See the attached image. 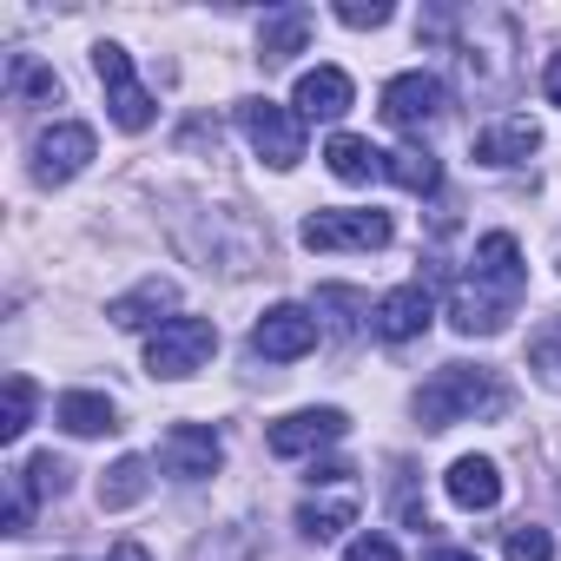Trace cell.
Segmentation results:
<instances>
[{
  "mask_svg": "<svg viewBox=\"0 0 561 561\" xmlns=\"http://www.w3.org/2000/svg\"><path fill=\"white\" fill-rule=\"evenodd\" d=\"M324 159H331V172H337L344 185H370V179L383 172V152H377L370 139H357V133H337V139L324 146Z\"/></svg>",
  "mask_w": 561,
  "mask_h": 561,
  "instance_id": "20",
  "label": "cell"
},
{
  "mask_svg": "<svg viewBox=\"0 0 561 561\" xmlns=\"http://www.w3.org/2000/svg\"><path fill=\"white\" fill-rule=\"evenodd\" d=\"M27 423H34V377H8V416H0V436L8 443H21L27 436Z\"/></svg>",
  "mask_w": 561,
  "mask_h": 561,
  "instance_id": "25",
  "label": "cell"
},
{
  "mask_svg": "<svg viewBox=\"0 0 561 561\" xmlns=\"http://www.w3.org/2000/svg\"><path fill=\"white\" fill-rule=\"evenodd\" d=\"M337 21H344V27H383V21H390V8H383V0H344Z\"/></svg>",
  "mask_w": 561,
  "mask_h": 561,
  "instance_id": "29",
  "label": "cell"
},
{
  "mask_svg": "<svg viewBox=\"0 0 561 561\" xmlns=\"http://www.w3.org/2000/svg\"><path fill=\"white\" fill-rule=\"evenodd\" d=\"M54 416H60L67 436H106V430H119V410H113V397H100V390H67V397L54 403Z\"/></svg>",
  "mask_w": 561,
  "mask_h": 561,
  "instance_id": "19",
  "label": "cell"
},
{
  "mask_svg": "<svg viewBox=\"0 0 561 561\" xmlns=\"http://www.w3.org/2000/svg\"><path fill=\"white\" fill-rule=\"evenodd\" d=\"M357 508H364V495H357V482H344L337 495H311L305 508H298V528H305V541H331V535H344L351 522H357Z\"/></svg>",
  "mask_w": 561,
  "mask_h": 561,
  "instance_id": "18",
  "label": "cell"
},
{
  "mask_svg": "<svg viewBox=\"0 0 561 561\" xmlns=\"http://www.w3.org/2000/svg\"><path fill=\"white\" fill-rule=\"evenodd\" d=\"M528 364L541 370V383H548V390H561V318H554V324H541V331L528 337Z\"/></svg>",
  "mask_w": 561,
  "mask_h": 561,
  "instance_id": "26",
  "label": "cell"
},
{
  "mask_svg": "<svg viewBox=\"0 0 561 561\" xmlns=\"http://www.w3.org/2000/svg\"><path fill=\"white\" fill-rule=\"evenodd\" d=\"M344 561H403V554H397L390 535H357V541L344 548Z\"/></svg>",
  "mask_w": 561,
  "mask_h": 561,
  "instance_id": "30",
  "label": "cell"
},
{
  "mask_svg": "<svg viewBox=\"0 0 561 561\" xmlns=\"http://www.w3.org/2000/svg\"><path fill=\"white\" fill-rule=\"evenodd\" d=\"M172 305H179V285H172V277H146V285H133L126 298L106 305V318H113L119 331H152V324L165 331V324H172V318H165Z\"/></svg>",
  "mask_w": 561,
  "mask_h": 561,
  "instance_id": "14",
  "label": "cell"
},
{
  "mask_svg": "<svg viewBox=\"0 0 561 561\" xmlns=\"http://www.w3.org/2000/svg\"><path fill=\"white\" fill-rule=\"evenodd\" d=\"M383 119L397 133H430L443 119V80L436 73H397L383 87Z\"/></svg>",
  "mask_w": 561,
  "mask_h": 561,
  "instance_id": "9",
  "label": "cell"
},
{
  "mask_svg": "<svg viewBox=\"0 0 561 561\" xmlns=\"http://www.w3.org/2000/svg\"><path fill=\"white\" fill-rule=\"evenodd\" d=\"M211 351H218V324L211 318H172L165 331H152L146 370L152 377H192V370L211 364Z\"/></svg>",
  "mask_w": 561,
  "mask_h": 561,
  "instance_id": "5",
  "label": "cell"
},
{
  "mask_svg": "<svg viewBox=\"0 0 561 561\" xmlns=\"http://www.w3.org/2000/svg\"><path fill=\"white\" fill-rule=\"evenodd\" d=\"M423 561H476V554H469V548H430Z\"/></svg>",
  "mask_w": 561,
  "mask_h": 561,
  "instance_id": "33",
  "label": "cell"
},
{
  "mask_svg": "<svg viewBox=\"0 0 561 561\" xmlns=\"http://www.w3.org/2000/svg\"><path fill=\"white\" fill-rule=\"evenodd\" d=\"M318 337H324L318 311H305V305H277V311L257 318V331H251V357H264V364H298L305 351H318Z\"/></svg>",
  "mask_w": 561,
  "mask_h": 561,
  "instance_id": "7",
  "label": "cell"
},
{
  "mask_svg": "<svg viewBox=\"0 0 561 561\" xmlns=\"http://www.w3.org/2000/svg\"><path fill=\"white\" fill-rule=\"evenodd\" d=\"M93 152H100L93 126L60 119V126H47V133L34 139V179H41V185H67V179H80V172L93 165Z\"/></svg>",
  "mask_w": 561,
  "mask_h": 561,
  "instance_id": "8",
  "label": "cell"
},
{
  "mask_svg": "<svg viewBox=\"0 0 561 561\" xmlns=\"http://www.w3.org/2000/svg\"><path fill=\"white\" fill-rule=\"evenodd\" d=\"M430 318H436L430 285H397V291L377 305V337H383V344H410V337L430 331Z\"/></svg>",
  "mask_w": 561,
  "mask_h": 561,
  "instance_id": "13",
  "label": "cell"
},
{
  "mask_svg": "<svg viewBox=\"0 0 561 561\" xmlns=\"http://www.w3.org/2000/svg\"><path fill=\"white\" fill-rule=\"evenodd\" d=\"M541 93H548V106H561V54H548V67H541Z\"/></svg>",
  "mask_w": 561,
  "mask_h": 561,
  "instance_id": "31",
  "label": "cell"
},
{
  "mask_svg": "<svg viewBox=\"0 0 561 561\" xmlns=\"http://www.w3.org/2000/svg\"><path fill=\"white\" fill-rule=\"evenodd\" d=\"M146 489H152V469H146V456H119V462L100 476V508H133Z\"/></svg>",
  "mask_w": 561,
  "mask_h": 561,
  "instance_id": "22",
  "label": "cell"
},
{
  "mask_svg": "<svg viewBox=\"0 0 561 561\" xmlns=\"http://www.w3.org/2000/svg\"><path fill=\"white\" fill-rule=\"evenodd\" d=\"M351 430V416L344 410H298V416H285V423H271V456H311V449H324V443H337Z\"/></svg>",
  "mask_w": 561,
  "mask_h": 561,
  "instance_id": "11",
  "label": "cell"
},
{
  "mask_svg": "<svg viewBox=\"0 0 561 561\" xmlns=\"http://www.w3.org/2000/svg\"><path fill=\"white\" fill-rule=\"evenodd\" d=\"M106 561H152V554H146V548H139V541H119V548H113V554H106Z\"/></svg>",
  "mask_w": 561,
  "mask_h": 561,
  "instance_id": "32",
  "label": "cell"
},
{
  "mask_svg": "<svg viewBox=\"0 0 561 561\" xmlns=\"http://www.w3.org/2000/svg\"><path fill=\"white\" fill-rule=\"evenodd\" d=\"M159 462H165V476H179V482H205V476L225 462V443H218V430H205V423H179V430L159 443Z\"/></svg>",
  "mask_w": 561,
  "mask_h": 561,
  "instance_id": "10",
  "label": "cell"
},
{
  "mask_svg": "<svg viewBox=\"0 0 561 561\" xmlns=\"http://www.w3.org/2000/svg\"><path fill=\"white\" fill-rule=\"evenodd\" d=\"M14 87L34 93V100H60V80H54L47 67H34V60H14Z\"/></svg>",
  "mask_w": 561,
  "mask_h": 561,
  "instance_id": "28",
  "label": "cell"
},
{
  "mask_svg": "<svg viewBox=\"0 0 561 561\" xmlns=\"http://www.w3.org/2000/svg\"><path fill=\"white\" fill-rule=\"evenodd\" d=\"M93 73H100V87H106L113 126H119V133H146V126H152V93L133 80V54L113 47V41H100V47H93Z\"/></svg>",
  "mask_w": 561,
  "mask_h": 561,
  "instance_id": "6",
  "label": "cell"
},
{
  "mask_svg": "<svg viewBox=\"0 0 561 561\" xmlns=\"http://www.w3.org/2000/svg\"><path fill=\"white\" fill-rule=\"evenodd\" d=\"M443 489H449V502L456 508H495L502 502V469L489 462V456H456L449 462V476H443Z\"/></svg>",
  "mask_w": 561,
  "mask_h": 561,
  "instance_id": "16",
  "label": "cell"
},
{
  "mask_svg": "<svg viewBox=\"0 0 561 561\" xmlns=\"http://www.w3.org/2000/svg\"><path fill=\"white\" fill-rule=\"evenodd\" d=\"M383 179H397L403 192H416V198H430L436 185H443V165L423 152V146H397V152H383Z\"/></svg>",
  "mask_w": 561,
  "mask_h": 561,
  "instance_id": "21",
  "label": "cell"
},
{
  "mask_svg": "<svg viewBox=\"0 0 561 561\" xmlns=\"http://www.w3.org/2000/svg\"><path fill=\"white\" fill-rule=\"evenodd\" d=\"M508 383L482 364H443L423 390H416V416L423 430H449V423H489V416H508Z\"/></svg>",
  "mask_w": 561,
  "mask_h": 561,
  "instance_id": "2",
  "label": "cell"
},
{
  "mask_svg": "<svg viewBox=\"0 0 561 561\" xmlns=\"http://www.w3.org/2000/svg\"><path fill=\"white\" fill-rule=\"evenodd\" d=\"M291 106H298V119H344V113H351V73H344V67H311V73H298Z\"/></svg>",
  "mask_w": 561,
  "mask_h": 561,
  "instance_id": "15",
  "label": "cell"
},
{
  "mask_svg": "<svg viewBox=\"0 0 561 561\" xmlns=\"http://www.w3.org/2000/svg\"><path fill=\"white\" fill-rule=\"evenodd\" d=\"M238 126H244L251 152H257L264 165H277V172H291V165L305 159V119H298V106L244 100V106H238Z\"/></svg>",
  "mask_w": 561,
  "mask_h": 561,
  "instance_id": "3",
  "label": "cell"
},
{
  "mask_svg": "<svg viewBox=\"0 0 561 561\" xmlns=\"http://www.w3.org/2000/svg\"><path fill=\"white\" fill-rule=\"evenodd\" d=\"M535 146H541V126L528 113H502L476 133V165H522Z\"/></svg>",
  "mask_w": 561,
  "mask_h": 561,
  "instance_id": "12",
  "label": "cell"
},
{
  "mask_svg": "<svg viewBox=\"0 0 561 561\" xmlns=\"http://www.w3.org/2000/svg\"><path fill=\"white\" fill-rule=\"evenodd\" d=\"M324 311H331V331H337V337H357V318H370V305H364L351 285H324V291H318V318H324ZM370 324H377V318H370Z\"/></svg>",
  "mask_w": 561,
  "mask_h": 561,
  "instance_id": "24",
  "label": "cell"
},
{
  "mask_svg": "<svg viewBox=\"0 0 561 561\" xmlns=\"http://www.w3.org/2000/svg\"><path fill=\"white\" fill-rule=\"evenodd\" d=\"M469 264H476V271H462V285L449 291V324H456L462 337H495V331H508V318H515V305H522V291H528L522 244H515L508 231H489Z\"/></svg>",
  "mask_w": 561,
  "mask_h": 561,
  "instance_id": "1",
  "label": "cell"
},
{
  "mask_svg": "<svg viewBox=\"0 0 561 561\" xmlns=\"http://www.w3.org/2000/svg\"><path fill=\"white\" fill-rule=\"evenodd\" d=\"M508 561H554V535L548 528H535V522H522V528H508Z\"/></svg>",
  "mask_w": 561,
  "mask_h": 561,
  "instance_id": "27",
  "label": "cell"
},
{
  "mask_svg": "<svg viewBox=\"0 0 561 561\" xmlns=\"http://www.w3.org/2000/svg\"><path fill=\"white\" fill-rule=\"evenodd\" d=\"M298 238H305L311 251H383V244L397 238V225H390V211H377V205H351V211H311Z\"/></svg>",
  "mask_w": 561,
  "mask_h": 561,
  "instance_id": "4",
  "label": "cell"
},
{
  "mask_svg": "<svg viewBox=\"0 0 561 561\" xmlns=\"http://www.w3.org/2000/svg\"><path fill=\"white\" fill-rule=\"evenodd\" d=\"M14 482H21L34 502H60V495H67V482H73V469H67L54 449H41V456H27V469H14Z\"/></svg>",
  "mask_w": 561,
  "mask_h": 561,
  "instance_id": "23",
  "label": "cell"
},
{
  "mask_svg": "<svg viewBox=\"0 0 561 561\" xmlns=\"http://www.w3.org/2000/svg\"><path fill=\"white\" fill-rule=\"evenodd\" d=\"M305 41H311V8H277L257 27V60L264 67H285L291 54H305Z\"/></svg>",
  "mask_w": 561,
  "mask_h": 561,
  "instance_id": "17",
  "label": "cell"
}]
</instances>
